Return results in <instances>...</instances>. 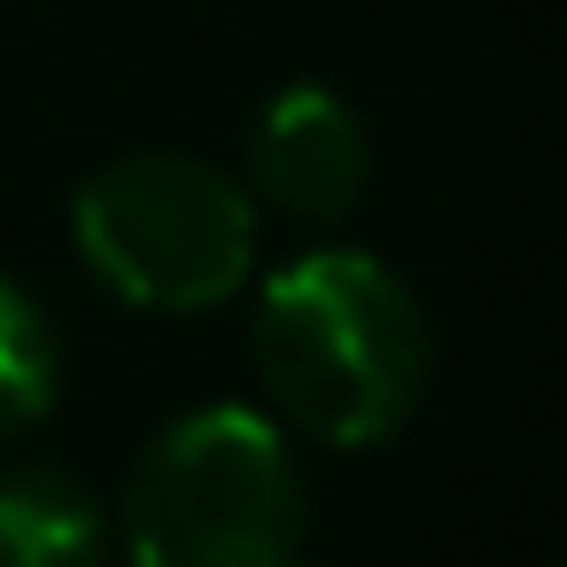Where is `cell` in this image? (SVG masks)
Returning a JSON list of instances; mask_svg holds the SVG:
<instances>
[{"mask_svg": "<svg viewBox=\"0 0 567 567\" xmlns=\"http://www.w3.org/2000/svg\"><path fill=\"white\" fill-rule=\"evenodd\" d=\"M257 381L272 412L334 451L389 443L435 373L420 296L365 249H311L257 296Z\"/></svg>", "mask_w": 567, "mask_h": 567, "instance_id": "obj_1", "label": "cell"}, {"mask_svg": "<svg viewBox=\"0 0 567 567\" xmlns=\"http://www.w3.org/2000/svg\"><path fill=\"white\" fill-rule=\"evenodd\" d=\"M117 528L133 567H303V474L280 420L179 412L133 458Z\"/></svg>", "mask_w": 567, "mask_h": 567, "instance_id": "obj_2", "label": "cell"}, {"mask_svg": "<svg viewBox=\"0 0 567 567\" xmlns=\"http://www.w3.org/2000/svg\"><path fill=\"white\" fill-rule=\"evenodd\" d=\"M71 241L117 303L203 311L257 265V195L187 148H133L71 195Z\"/></svg>", "mask_w": 567, "mask_h": 567, "instance_id": "obj_3", "label": "cell"}, {"mask_svg": "<svg viewBox=\"0 0 567 567\" xmlns=\"http://www.w3.org/2000/svg\"><path fill=\"white\" fill-rule=\"evenodd\" d=\"M249 187L296 226H342L365 195V125H358V110L319 79L280 86L249 125Z\"/></svg>", "mask_w": 567, "mask_h": 567, "instance_id": "obj_4", "label": "cell"}, {"mask_svg": "<svg viewBox=\"0 0 567 567\" xmlns=\"http://www.w3.org/2000/svg\"><path fill=\"white\" fill-rule=\"evenodd\" d=\"M110 513L63 474H0V567H102Z\"/></svg>", "mask_w": 567, "mask_h": 567, "instance_id": "obj_5", "label": "cell"}, {"mask_svg": "<svg viewBox=\"0 0 567 567\" xmlns=\"http://www.w3.org/2000/svg\"><path fill=\"white\" fill-rule=\"evenodd\" d=\"M63 389V350H55V319L40 311L32 288H17L0 272V443L32 435L55 412Z\"/></svg>", "mask_w": 567, "mask_h": 567, "instance_id": "obj_6", "label": "cell"}]
</instances>
